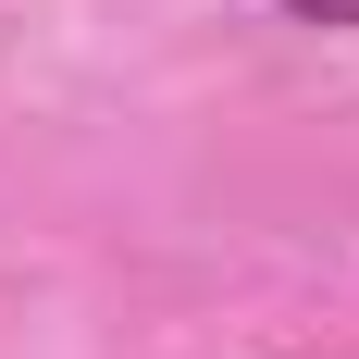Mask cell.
<instances>
[{
  "label": "cell",
  "mask_w": 359,
  "mask_h": 359,
  "mask_svg": "<svg viewBox=\"0 0 359 359\" xmlns=\"http://www.w3.org/2000/svg\"><path fill=\"white\" fill-rule=\"evenodd\" d=\"M297 25H334V37H359V0H285Z\"/></svg>",
  "instance_id": "obj_1"
}]
</instances>
